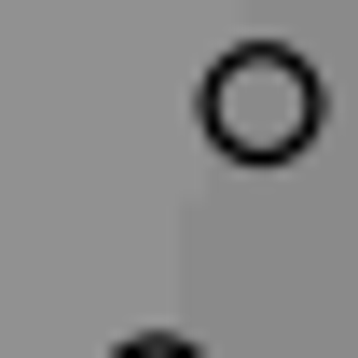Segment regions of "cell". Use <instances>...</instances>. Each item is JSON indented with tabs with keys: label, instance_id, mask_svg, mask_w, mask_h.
I'll return each instance as SVG.
<instances>
[{
	"label": "cell",
	"instance_id": "cell-1",
	"mask_svg": "<svg viewBox=\"0 0 358 358\" xmlns=\"http://www.w3.org/2000/svg\"><path fill=\"white\" fill-rule=\"evenodd\" d=\"M317 124H331L317 55H289V42H234L221 69H207V152H221V166H289V152H317Z\"/></svg>",
	"mask_w": 358,
	"mask_h": 358
},
{
	"label": "cell",
	"instance_id": "cell-2",
	"mask_svg": "<svg viewBox=\"0 0 358 358\" xmlns=\"http://www.w3.org/2000/svg\"><path fill=\"white\" fill-rule=\"evenodd\" d=\"M110 358H193V345H166V331H138V345H110Z\"/></svg>",
	"mask_w": 358,
	"mask_h": 358
}]
</instances>
